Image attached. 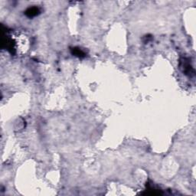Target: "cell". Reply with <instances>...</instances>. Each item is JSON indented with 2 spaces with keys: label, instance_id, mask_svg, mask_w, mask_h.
Instances as JSON below:
<instances>
[{
  "label": "cell",
  "instance_id": "6da1fadb",
  "mask_svg": "<svg viewBox=\"0 0 196 196\" xmlns=\"http://www.w3.org/2000/svg\"><path fill=\"white\" fill-rule=\"evenodd\" d=\"M182 67H183V72L185 73V74H188V75H194V70L192 68V67L191 66L188 61H185V60L184 59V61H182Z\"/></svg>",
  "mask_w": 196,
  "mask_h": 196
},
{
  "label": "cell",
  "instance_id": "7a4b0ae2",
  "mask_svg": "<svg viewBox=\"0 0 196 196\" xmlns=\"http://www.w3.org/2000/svg\"><path fill=\"white\" fill-rule=\"evenodd\" d=\"M39 13L40 9L36 6L30 7V8H28L25 13V15H26L28 17H29V18H32V17L36 16V15H39Z\"/></svg>",
  "mask_w": 196,
  "mask_h": 196
},
{
  "label": "cell",
  "instance_id": "3957f363",
  "mask_svg": "<svg viewBox=\"0 0 196 196\" xmlns=\"http://www.w3.org/2000/svg\"><path fill=\"white\" fill-rule=\"evenodd\" d=\"M72 55H75V56L78 57V58H84L85 57V53L81 48H72Z\"/></svg>",
  "mask_w": 196,
  "mask_h": 196
}]
</instances>
